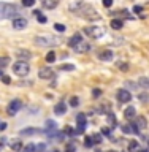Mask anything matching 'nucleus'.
<instances>
[{
    "label": "nucleus",
    "mask_w": 149,
    "mask_h": 152,
    "mask_svg": "<svg viewBox=\"0 0 149 152\" xmlns=\"http://www.w3.org/2000/svg\"><path fill=\"white\" fill-rule=\"evenodd\" d=\"M5 128H7V124H5V122H0V132H3Z\"/></svg>",
    "instance_id": "47"
},
{
    "label": "nucleus",
    "mask_w": 149,
    "mask_h": 152,
    "mask_svg": "<svg viewBox=\"0 0 149 152\" xmlns=\"http://www.w3.org/2000/svg\"><path fill=\"white\" fill-rule=\"evenodd\" d=\"M5 140H7V138H0V149L3 147V144H5Z\"/></svg>",
    "instance_id": "48"
},
{
    "label": "nucleus",
    "mask_w": 149,
    "mask_h": 152,
    "mask_svg": "<svg viewBox=\"0 0 149 152\" xmlns=\"http://www.w3.org/2000/svg\"><path fill=\"white\" fill-rule=\"evenodd\" d=\"M19 13V10L16 5L13 3H3L0 2V19H8V18H13Z\"/></svg>",
    "instance_id": "2"
},
{
    "label": "nucleus",
    "mask_w": 149,
    "mask_h": 152,
    "mask_svg": "<svg viewBox=\"0 0 149 152\" xmlns=\"http://www.w3.org/2000/svg\"><path fill=\"white\" fill-rule=\"evenodd\" d=\"M22 108V103H21V100H13L11 103L8 104V108H7V111H8V114L10 116H14L19 109Z\"/></svg>",
    "instance_id": "6"
},
{
    "label": "nucleus",
    "mask_w": 149,
    "mask_h": 152,
    "mask_svg": "<svg viewBox=\"0 0 149 152\" xmlns=\"http://www.w3.org/2000/svg\"><path fill=\"white\" fill-rule=\"evenodd\" d=\"M37 133H40L38 128H24V130L19 132V135L21 136H30V135H37Z\"/></svg>",
    "instance_id": "18"
},
{
    "label": "nucleus",
    "mask_w": 149,
    "mask_h": 152,
    "mask_svg": "<svg viewBox=\"0 0 149 152\" xmlns=\"http://www.w3.org/2000/svg\"><path fill=\"white\" fill-rule=\"evenodd\" d=\"M13 27L16 30H22V28L27 27V19L26 18H14L13 19Z\"/></svg>",
    "instance_id": "9"
},
{
    "label": "nucleus",
    "mask_w": 149,
    "mask_h": 152,
    "mask_svg": "<svg viewBox=\"0 0 149 152\" xmlns=\"http://www.w3.org/2000/svg\"><path fill=\"white\" fill-rule=\"evenodd\" d=\"M113 57H114V52L109 51V49H103V51L98 52V59L100 60H113Z\"/></svg>",
    "instance_id": "10"
},
{
    "label": "nucleus",
    "mask_w": 149,
    "mask_h": 152,
    "mask_svg": "<svg viewBox=\"0 0 149 152\" xmlns=\"http://www.w3.org/2000/svg\"><path fill=\"white\" fill-rule=\"evenodd\" d=\"M137 147H138V142L137 141H132L130 142V149H137Z\"/></svg>",
    "instance_id": "46"
},
{
    "label": "nucleus",
    "mask_w": 149,
    "mask_h": 152,
    "mask_svg": "<svg viewBox=\"0 0 149 152\" xmlns=\"http://www.w3.org/2000/svg\"><path fill=\"white\" fill-rule=\"evenodd\" d=\"M126 87H132V89H140L138 83H132V81H127L126 83Z\"/></svg>",
    "instance_id": "33"
},
{
    "label": "nucleus",
    "mask_w": 149,
    "mask_h": 152,
    "mask_svg": "<svg viewBox=\"0 0 149 152\" xmlns=\"http://www.w3.org/2000/svg\"><path fill=\"white\" fill-rule=\"evenodd\" d=\"M86 121H87L86 114H78V116H76V122H78V127H86Z\"/></svg>",
    "instance_id": "19"
},
{
    "label": "nucleus",
    "mask_w": 149,
    "mask_h": 152,
    "mask_svg": "<svg viewBox=\"0 0 149 152\" xmlns=\"http://www.w3.org/2000/svg\"><path fill=\"white\" fill-rule=\"evenodd\" d=\"M81 41H83L81 35H79V33H75V35L68 40V46H70V48H75V46L78 45V43H81Z\"/></svg>",
    "instance_id": "17"
},
{
    "label": "nucleus",
    "mask_w": 149,
    "mask_h": 152,
    "mask_svg": "<svg viewBox=\"0 0 149 152\" xmlns=\"http://www.w3.org/2000/svg\"><path fill=\"white\" fill-rule=\"evenodd\" d=\"M45 149H46L45 144H38V146H35V151H37V152H43Z\"/></svg>",
    "instance_id": "41"
},
{
    "label": "nucleus",
    "mask_w": 149,
    "mask_h": 152,
    "mask_svg": "<svg viewBox=\"0 0 149 152\" xmlns=\"http://www.w3.org/2000/svg\"><path fill=\"white\" fill-rule=\"evenodd\" d=\"M75 52H78V54H83V52H87L89 49H90V46L87 45V43H84V41H81V43H78L75 48Z\"/></svg>",
    "instance_id": "12"
},
{
    "label": "nucleus",
    "mask_w": 149,
    "mask_h": 152,
    "mask_svg": "<svg viewBox=\"0 0 149 152\" xmlns=\"http://www.w3.org/2000/svg\"><path fill=\"white\" fill-rule=\"evenodd\" d=\"M70 104H71L73 108H76V106L79 104V98H78V97H71V98H70Z\"/></svg>",
    "instance_id": "31"
},
{
    "label": "nucleus",
    "mask_w": 149,
    "mask_h": 152,
    "mask_svg": "<svg viewBox=\"0 0 149 152\" xmlns=\"http://www.w3.org/2000/svg\"><path fill=\"white\" fill-rule=\"evenodd\" d=\"M33 43L38 46H45V48H52V46H59L60 40L57 37H35Z\"/></svg>",
    "instance_id": "3"
},
{
    "label": "nucleus",
    "mask_w": 149,
    "mask_h": 152,
    "mask_svg": "<svg viewBox=\"0 0 149 152\" xmlns=\"http://www.w3.org/2000/svg\"><path fill=\"white\" fill-rule=\"evenodd\" d=\"M133 125L141 130V128H146V127H148V122H146V119L143 117V116H138V117H135V122H133Z\"/></svg>",
    "instance_id": "15"
},
{
    "label": "nucleus",
    "mask_w": 149,
    "mask_h": 152,
    "mask_svg": "<svg viewBox=\"0 0 149 152\" xmlns=\"http://www.w3.org/2000/svg\"><path fill=\"white\" fill-rule=\"evenodd\" d=\"M84 33L89 38H100L105 35V27L103 26H89L84 28Z\"/></svg>",
    "instance_id": "5"
},
{
    "label": "nucleus",
    "mask_w": 149,
    "mask_h": 152,
    "mask_svg": "<svg viewBox=\"0 0 149 152\" xmlns=\"http://www.w3.org/2000/svg\"><path fill=\"white\" fill-rule=\"evenodd\" d=\"M33 3H35V0H22V5H24V7H32Z\"/></svg>",
    "instance_id": "37"
},
{
    "label": "nucleus",
    "mask_w": 149,
    "mask_h": 152,
    "mask_svg": "<svg viewBox=\"0 0 149 152\" xmlns=\"http://www.w3.org/2000/svg\"><path fill=\"white\" fill-rule=\"evenodd\" d=\"M46 125H48V130H57V125L54 121H46Z\"/></svg>",
    "instance_id": "28"
},
{
    "label": "nucleus",
    "mask_w": 149,
    "mask_h": 152,
    "mask_svg": "<svg viewBox=\"0 0 149 152\" xmlns=\"http://www.w3.org/2000/svg\"><path fill=\"white\" fill-rule=\"evenodd\" d=\"M133 11H135L137 14L141 13V11H143V7H140V5H135V7H133Z\"/></svg>",
    "instance_id": "44"
},
{
    "label": "nucleus",
    "mask_w": 149,
    "mask_h": 152,
    "mask_svg": "<svg viewBox=\"0 0 149 152\" xmlns=\"http://www.w3.org/2000/svg\"><path fill=\"white\" fill-rule=\"evenodd\" d=\"M108 152H116V151H108Z\"/></svg>",
    "instance_id": "52"
},
{
    "label": "nucleus",
    "mask_w": 149,
    "mask_h": 152,
    "mask_svg": "<svg viewBox=\"0 0 149 152\" xmlns=\"http://www.w3.org/2000/svg\"><path fill=\"white\" fill-rule=\"evenodd\" d=\"M54 28L57 32H65V26H64V24H54Z\"/></svg>",
    "instance_id": "35"
},
{
    "label": "nucleus",
    "mask_w": 149,
    "mask_h": 152,
    "mask_svg": "<svg viewBox=\"0 0 149 152\" xmlns=\"http://www.w3.org/2000/svg\"><path fill=\"white\" fill-rule=\"evenodd\" d=\"M119 68H121L122 71H127V70H128V65L124 64V62H119Z\"/></svg>",
    "instance_id": "39"
},
{
    "label": "nucleus",
    "mask_w": 149,
    "mask_h": 152,
    "mask_svg": "<svg viewBox=\"0 0 149 152\" xmlns=\"http://www.w3.org/2000/svg\"><path fill=\"white\" fill-rule=\"evenodd\" d=\"M65 133H67V135H70V136H73V135H75V130H73L71 127H67V128H65Z\"/></svg>",
    "instance_id": "42"
},
{
    "label": "nucleus",
    "mask_w": 149,
    "mask_h": 152,
    "mask_svg": "<svg viewBox=\"0 0 149 152\" xmlns=\"http://www.w3.org/2000/svg\"><path fill=\"white\" fill-rule=\"evenodd\" d=\"M138 100H141V102L148 103V102H149V94H140V95H138Z\"/></svg>",
    "instance_id": "32"
},
{
    "label": "nucleus",
    "mask_w": 149,
    "mask_h": 152,
    "mask_svg": "<svg viewBox=\"0 0 149 152\" xmlns=\"http://www.w3.org/2000/svg\"><path fill=\"white\" fill-rule=\"evenodd\" d=\"M92 95H94V97H100V95H102V90H100V89H94Z\"/></svg>",
    "instance_id": "43"
},
{
    "label": "nucleus",
    "mask_w": 149,
    "mask_h": 152,
    "mask_svg": "<svg viewBox=\"0 0 149 152\" xmlns=\"http://www.w3.org/2000/svg\"><path fill=\"white\" fill-rule=\"evenodd\" d=\"M21 152H35V144H27L24 149H21Z\"/></svg>",
    "instance_id": "27"
},
{
    "label": "nucleus",
    "mask_w": 149,
    "mask_h": 152,
    "mask_svg": "<svg viewBox=\"0 0 149 152\" xmlns=\"http://www.w3.org/2000/svg\"><path fill=\"white\" fill-rule=\"evenodd\" d=\"M54 113L57 114V116H64V114L67 113V104H65L64 102L57 103L56 106H54Z\"/></svg>",
    "instance_id": "14"
},
{
    "label": "nucleus",
    "mask_w": 149,
    "mask_h": 152,
    "mask_svg": "<svg viewBox=\"0 0 149 152\" xmlns=\"http://www.w3.org/2000/svg\"><path fill=\"white\" fill-rule=\"evenodd\" d=\"M84 146H86V147H92V146H94V140H92V136H86V140H84Z\"/></svg>",
    "instance_id": "26"
},
{
    "label": "nucleus",
    "mask_w": 149,
    "mask_h": 152,
    "mask_svg": "<svg viewBox=\"0 0 149 152\" xmlns=\"http://www.w3.org/2000/svg\"><path fill=\"white\" fill-rule=\"evenodd\" d=\"M126 152H132V151H130V149H127V151H126Z\"/></svg>",
    "instance_id": "51"
},
{
    "label": "nucleus",
    "mask_w": 149,
    "mask_h": 152,
    "mask_svg": "<svg viewBox=\"0 0 149 152\" xmlns=\"http://www.w3.org/2000/svg\"><path fill=\"white\" fill-rule=\"evenodd\" d=\"M92 140H94V144H98V142H102V135L95 133V135H92Z\"/></svg>",
    "instance_id": "30"
},
{
    "label": "nucleus",
    "mask_w": 149,
    "mask_h": 152,
    "mask_svg": "<svg viewBox=\"0 0 149 152\" xmlns=\"http://www.w3.org/2000/svg\"><path fill=\"white\" fill-rule=\"evenodd\" d=\"M113 5V0H103V7H106V8H109Z\"/></svg>",
    "instance_id": "45"
},
{
    "label": "nucleus",
    "mask_w": 149,
    "mask_h": 152,
    "mask_svg": "<svg viewBox=\"0 0 149 152\" xmlns=\"http://www.w3.org/2000/svg\"><path fill=\"white\" fill-rule=\"evenodd\" d=\"M16 57L19 60H29V59H32V54L27 49H18L16 51Z\"/></svg>",
    "instance_id": "11"
},
{
    "label": "nucleus",
    "mask_w": 149,
    "mask_h": 152,
    "mask_svg": "<svg viewBox=\"0 0 149 152\" xmlns=\"http://www.w3.org/2000/svg\"><path fill=\"white\" fill-rule=\"evenodd\" d=\"M70 10H71V11H75L78 16L87 19V21H98V19H100V14L95 11L90 5H84L81 2H75V3L70 5Z\"/></svg>",
    "instance_id": "1"
},
{
    "label": "nucleus",
    "mask_w": 149,
    "mask_h": 152,
    "mask_svg": "<svg viewBox=\"0 0 149 152\" xmlns=\"http://www.w3.org/2000/svg\"><path fill=\"white\" fill-rule=\"evenodd\" d=\"M21 141H16V142H13V144H11V149L13 151H21Z\"/></svg>",
    "instance_id": "34"
},
{
    "label": "nucleus",
    "mask_w": 149,
    "mask_h": 152,
    "mask_svg": "<svg viewBox=\"0 0 149 152\" xmlns=\"http://www.w3.org/2000/svg\"><path fill=\"white\" fill-rule=\"evenodd\" d=\"M124 117H126L127 121H132V119H135V117H137V109L133 108V106H128L126 111H124Z\"/></svg>",
    "instance_id": "13"
},
{
    "label": "nucleus",
    "mask_w": 149,
    "mask_h": 152,
    "mask_svg": "<svg viewBox=\"0 0 149 152\" xmlns=\"http://www.w3.org/2000/svg\"><path fill=\"white\" fill-rule=\"evenodd\" d=\"M75 149H76V146L73 144V142H70V144H67L65 152H75Z\"/></svg>",
    "instance_id": "36"
},
{
    "label": "nucleus",
    "mask_w": 149,
    "mask_h": 152,
    "mask_svg": "<svg viewBox=\"0 0 149 152\" xmlns=\"http://www.w3.org/2000/svg\"><path fill=\"white\" fill-rule=\"evenodd\" d=\"M108 124L111 125V128H114V127H116V124H117L116 116H114V113H111V111L108 113Z\"/></svg>",
    "instance_id": "22"
},
{
    "label": "nucleus",
    "mask_w": 149,
    "mask_h": 152,
    "mask_svg": "<svg viewBox=\"0 0 149 152\" xmlns=\"http://www.w3.org/2000/svg\"><path fill=\"white\" fill-rule=\"evenodd\" d=\"M2 81H3V84H10V83H11L10 76H7V75H2Z\"/></svg>",
    "instance_id": "40"
},
{
    "label": "nucleus",
    "mask_w": 149,
    "mask_h": 152,
    "mask_svg": "<svg viewBox=\"0 0 149 152\" xmlns=\"http://www.w3.org/2000/svg\"><path fill=\"white\" fill-rule=\"evenodd\" d=\"M138 86L143 89H148L149 87V78H146V76H141L140 79H138Z\"/></svg>",
    "instance_id": "20"
},
{
    "label": "nucleus",
    "mask_w": 149,
    "mask_h": 152,
    "mask_svg": "<svg viewBox=\"0 0 149 152\" xmlns=\"http://www.w3.org/2000/svg\"><path fill=\"white\" fill-rule=\"evenodd\" d=\"M117 100L122 102V103H127V102L132 100V95H130V92H128L127 89H119L117 90Z\"/></svg>",
    "instance_id": "7"
},
{
    "label": "nucleus",
    "mask_w": 149,
    "mask_h": 152,
    "mask_svg": "<svg viewBox=\"0 0 149 152\" xmlns=\"http://www.w3.org/2000/svg\"><path fill=\"white\" fill-rule=\"evenodd\" d=\"M10 64V57H0V70L7 68Z\"/></svg>",
    "instance_id": "24"
},
{
    "label": "nucleus",
    "mask_w": 149,
    "mask_h": 152,
    "mask_svg": "<svg viewBox=\"0 0 149 152\" xmlns=\"http://www.w3.org/2000/svg\"><path fill=\"white\" fill-rule=\"evenodd\" d=\"M13 71L18 76H27L29 71H30V65L27 64V60H18L13 65Z\"/></svg>",
    "instance_id": "4"
},
{
    "label": "nucleus",
    "mask_w": 149,
    "mask_h": 152,
    "mask_svg": "<svg viewBox=\"0 0 149 152\" xmlns=\"http://www.w3.org/2000/svg\"><path fill=\"white\" fill-rule=\"evenodd\" d=\"M54 60H56V54H54L52 51H49V52L46 54V62H48V64H52Z\"/></svg>",
    "instance_id": "25"
},
{
    "label": "nucleus",
    "mask_w": 149,
    "mask_h": 152,
    "mask_svg": "<svg viewBox=\"0 0 149 152\" xmlns=\"http://www.w3.org/2000/svg\"><path fill=\"white\" fill-rule=\"evenodd\" d=\"M145 2H149V0H145Z\"/></svg>",
    "instance_id": "53"
},
{
    "label": "nucleus",
    "mask_w": 149,
    "mask_h": 152,
    "mask_svg": "<svg viewBox=\"0 0 149 152\" xmlns=\"http://www.w3.org/2000/svg\"><path fill=\"white\" fill-rule=\"evenodd\" d=\"M2 75H3V73H2V70H0V78H2Z\"/></svg>",
    "instance_id": "50"
},
{
    "label": "nucleus",
    "mask_w": 149,
    "mask_h": 152,
    "mask_svg": "<svg viewBox=\"0 0 149 152\" xmlns=\"http://www.w3.org/2000/svg\"><path fill=\"white\" fill-rule=\"evenodd\" d=\"M113 28H116V30H119V28H122L124 22L121 21V19H111V24H109Z\"/></svg>",
    "instance_id": "21"
},
{
    "label": "nucleus",
    "mask_w": 149,
    "mask_h": 152,
    "mask_svg": "<svg viewBox=\"0 0 149 152\" xmlns=\"http://www.w3.org/2000/svg\"><path fill=\"white\" fill-rule=\"evenodd\" d=\"M122 132H124V133H127V135H128V133H133L132 125H128V124H124V125H122Z\"/></svg>",
    "instance_id": "29"
},
{
    "label": "nucleus",
    "mask_w": 149,
    "mask_h": 152,
    "mask_svg": "<svg viewBox=\"0 0 149 152\" xmlns=\"http://www.w3.org/2000/svg\"><path fill=\"white\" fill-rule=\"evenodd\" d=\"M59 3V0H41V5L45 7L46 10H54Z\"/></svg>",
    "instance_id": "16"
},
{
    "label": "nucleus",
    "mask_w": 149,
    "mask_h": 152,
    "mask_svg": "<svg viewBox=\"0 0 149 152\" xmlns=\"http://www.w3.org/2000/svg\"><path fill=\"white\" fill-rule=\"evenodd\" d=\"M60 70H67V71L75 70V65H62V66H60Z\"/></svg>",
    "instance_id": "38"
},
{
    "label": "nucleus",
    "mask_w": 149,
    "mask_h": 152,
    "mask_svg": "<svg viewBox=\"0 0 149 152\" xmlns=\"http://www.w3.org/2000/svg\"><path fill=\"white\" fill-rule=\"evenodd\" d=\"M38 76H40L41 79H51L52 76H54V71H52L49 66H43V68H40V71H38Z\"/></svg>",
    "instance_id": "8"
},
{
    "label": "nucleus",
    "mask_w": 149,
    "mask_h": 152,
    "mask_svg": "<svg viewBox=\"0 0 149 152\" xmlns=\"http://www.w3.org/2000/svg\"><path fill=\"white\" fill-rule=\"evenodd\" d=\"M103 133H105L106 136H111V133H109V130H108V128H105V130H103Z\"/></svg>",
    "instance_id": "49"
},
{
    "label": "nucleus",
    "mask_w": 149,
    "mask_h": 152,
    "mask_svg": "<svg viewBox=\"0 0 149 152\" xmlns=\"http://www.w3.org/2000/svg\"><path fill=\"white\" fill-rule=\"evenodd\" d=\"M33 14H35V16H37V19H38V22H41V24H45V22L48 21V19H46V16H43V14H41V11H40V10H35V11H33Z\"/></svg>",
    "instance_id": "23"
}]
</instances>
